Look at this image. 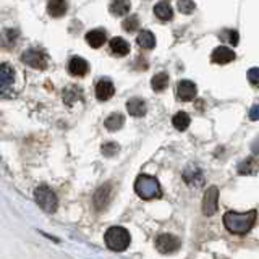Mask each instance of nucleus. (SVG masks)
<instances>
[{"mask_svg":"<svg viewBox=\"0 0 259 259\" xmlns=\"http://www.w3.org/2000/svg\"><path fill=\"white\" fill-rule=\"evenodd\" d=\"M257 212L251 209L248 212H233L228 211L224 214V225L230 233L235 235H246L256 224Z\"/></svg>","mask_w":259,"mask_h":259,"instance_id":"nucleus-1","label":"nucleus"},{"mask_svg":"<svg viewBox=\"0 0 259 259\" xmlns=\"http://www.w3.org/2000/svg\"><path fill=\"white\" fill-rule=\"evenodd\" d=\"M135 191L141 200H154V198H161L162 196V189L161 185L156 177H151V175H140L135 181Z\"/></svg>","mask_w":259,"mask_h":259,"instance_id":"nucleus-2","label":"nucleus"},{"mask_svg":"<svg viewBox=\"0 0 259 259\" xmlns=\"http://www.w3.org/2000/svg\"><path fill=\"white\" fill-rule=\"evenodd\" d=\"M130 232L123 227H110L105 232V245H107L112 251H125L130 246Z\"/></svg>","mask_w":259,"mask_h":259,"instance_id":"nucleus-3","label":"nucleus"},{"mask_svg":"<svg viewBox=\"0 0 259 259\" xmlns=\"http://www.w3.org/2000/svg\"><path fill=\"white\" fill-rule=\"evenodd\" d=\"M34 200L39 204V208H42V211L49 212V214L57 211V206H58L57 195L54 193V189H50L47 185H41L34 189Z\"/></svg>","mask_w":259,"mask_h":259,"instance_id":"nucleus-4","label":"nucleus"},{"mask_svg":"<svg viewBox=\"0 0 259 259\" xmlns=\"http://www.w3.org/2000/svg\"><path fill=\"white\" fill-rule=\"evenodd\" d=\"M181 246V241L178 237H175L172 233H161L156 238V248L159 253L162 254H172L175 251H178Z\"/></svg>","mask_w":259,"mask_h":259,"instance_id":"nucleus-5","label":"nucleus"},{"mask_svg":"<svg viewBox=\"0 0 259 259\" xmlns=\"http://www.w3.org/2000/svg\"><path fill=\"white\" fill-rule=\"evenodd\" d=\"M21 60L31 68H36V70H45V68H47V63H49L47 55H45L42 50H37V49L26 50L25 54L21 55Z\"/></svg>","mask_w":259,"mask_h":259,"instance_id":"nucleus-6","label":"nucleus"},{"mask_svg":"<svg viewBox=\"0 0 259 259\" xmlns=\"http://www.w3.org/2000/svg\"><path fill=\"white\" fill-rule=\"evenodd\" d=\"M219 208V189L217 186H209L203 198V214L214 216Z\"/></svg>","mask_w":259,"mask_h":259,"instance_id":"nucleus-7","label":"nucleus"},{"mask_svg":"<svg viewBox=\"0 0 259 259\" xmlns=\"http://www.w3.org/2000/svg\"><path fill=\"white\" fill-rule=\"evenodd\" d=\"M113 198V186L112 183H105L94 193V206L97 211H102L109 206Z\"/></svg>","mask_w":259,"mask_h":259,"instance_id":"nucleus-8","label":"nucleus"},{"mask_svg":"<svg viewBox=\"0 0 259 259\" xmlns=\"http://www.w3.org/2000/svg\"><path fill=\"white\" fill-rule=\"evenodd\" d=\"M198 94V88L193 81L189 80H181L178 85H177V97L180 101L188 102V101H193Z\"/></svg>","mask_w":259,"mask_h":259,"instance_id":"nucleus-9","label":"nucleus"},{"mask_svg":"<svg viewBox=\"0 0 259 259\" xmlns=\"http://www.w3.org/2000/svg\"><path fill=\"white\" fill-rule=\"evenodd\" d=\"M183 180L186 181V185L200 188L204 185V175L201 172L200 167L196 165H188L186 169L183 170Z\"/></svg>","mask_w":259,"mask_h":259,"instance_id":"nucleus-10","label":"nucleus"},{"mask_svg":"<svg viewBox=\"0 0 259 259\" xmlns=\"http://www.w3.org/2000/svg\"><path fill=\"white\" fill-rule=\"evenodd\" d=\"M15 81V72L9 63H2L0 67V86H2V96H7Z\"/></svg>","mask_w":259,"mask_h":259,"instance_id":"nucleus-11","label":"nucleus"},{"mask_svg":"<svg viewBox=\"0 0 259 259\" xmlns=\"http://www.w3.org/2000/svg\"><path fill=\"white\" fill-rule=\"evenodd\" d=\"M211 60L214 63H219V65H225V63H230L235 60V52L228 47H224V45H220V47L214 49L212 52V57Z\"/></svg>","mask_w":259,"mask_h":259,"instance_id":"nucleus-12","label":"nucleus"},{"mask_svg":"<svg viewBox=\"0 0 259 259\" xmlns=\"http://www.w3.org/2000/svg\"><path fill=\"white\" fill-rule=\"evenodd\" d=\"M115 94V88H113L112 81L109 80H101L96 85V97L99 101H109V99Z\"/></svg>","mask_w":259,"mask_h":259,"instance_id":"nucleus-13","label":"nucleus"},{"mask_svg":"<svg viewBox=\"0 0 259 259\" xmlns=\"http://www.w3.org/2000/svg\"><path fill=\"white\" fill-rule=\"evenodd\" d=\"M88 70H89L88 62L81 57H73L70 62H68V72L73 76H85Z\"/></svg>","mask_w":259,"mask_h":259,"instance_id":"nucleus-14","label":"nucleus"},{"mask_svg":"<svg viewBox=\"0 0 259 259\" xmlns=\"http://www.w3.org/2000/svg\"><path fill=\"white\" fill-rule=\"evenodd\" d=\"M126 110L130 112V115L133 117H143L146 113V102L140 97H132L126 102Z\"/></svg>","mask_w":259,"mask_h":259,"instance_id":"nucleus-15","label":"nucleus"},{"mask_svg":"<svg viewBox=\"0 0 259 259\" xmlns=\"http://www.w3.org/2000/svg\"><path fill=\"white\" fill-rule=\"evenodd\" d=\"M105 41H107V34H105V31H102V29H93V31H89L86 34V42L93 49L102 47Z\"/></svg>","mask_w":259,"mask_h":259,"instance_id":"nucleus-16","label":"nucleus"},{"mask_svg":"<svg viewBox=\"0 0 259 259\" xmlns=\"http://www.w3.org/2000/svg\"><path fill=\"white\" fill-rule=\"evenodd\" d=\"M257 172H259V159H256L254 156H251V157L245 159V161L238 164V173L240 175H254Z\"/></svg>","mask_w":259,"mask_h":259,"instance_id":"nucleus-17","label":"nucleus"},{"mask_svg":"<svg viewBox=\"0 0 259 259\" xmlns=\"http://www.w3.org/2000/svg\"><path fill=\"white\" fill-rule=\"evenodd\" d=\"M110 50L113 55L125 57L130 52V45L123 37H113V39H110Z\"/></svg>","mask_w":259,"mask_h":259,"instance_id":"nucleus-18","label":"nucleus"},{"mask_svg":"<svg viewBox=\"0 0 259 259\" xmlns=\"http://www.w3.org/2000/svg\"><path fill=\"white\" fill-rule=\"evenodd\" d=\"M67 10H68V4L63 2V0H52V2L47 4V12L50 17H54V18L63 17Z\"/></svg>","mask_w":259,"mask_h":259,"instance_id":"nucleus-19","label":"nucleus"},{"mask_svg":"<svg viewBox=\"0 0 259 259\" xmlns=\"http://www.w3.org/2000/svg\"><path fill=\"white\" fill-rule=\"evenodd\" d=\"M154 13H156V17L159 20H162V21H169V20L173 18V9H172V5L169 2H159V4H156Z\"/></svg>","mask_w":259,"mask_h":259,"instance_id":"nucleus-20","label":"nucleus"},{"mask_svg":"<svg viewBox=\"0 0 259 259\" xmlns=\"http://www.w3.org/2000/svg\"><path fill=\"white\" fill-rule=\"evenodd\" d=\"M123 123H125V117L121 115V113H110L104 121V125L109 132H117V130L123 126Z\"/></svg>","mask_w":259,"mask_h":259,"instance_id":"nucleus-21","label":"nucleus"},{"mask_svg":"<svg viewBox=\"0 0 259 259\" xmlns=\"http://www.w3.org/2000/svg\"><path fill=\"white\" fill-rule=\"evenodd\" d=\"M130 9H132V5L130 2H125V0H117V2H112L109 10L113 17H123V15L130 13Z\"/></svg>","mask_w":259,"mask_h":259,"instance_id":"nucleus-22","label":"nucleus"},{"mask_svg":"<svg viewBox=\"0 0 259 259\" xmlns=\"http://www.w3.org/2000/svg\"><path fill=\"white\" fill-rule=\"evenodd\" d=\"M151 86L154 91H159V93H161V91H164L167 86H169V75L164 72L154 75V78L151 80Z\"/></svg>","mask_w":259,"mask_h":259,"instance_id":"nucleus-23","label":"nucleus"},{"mask_svg":"<svg viewBox=\"0 0 259 259\" xmlns=\"http://www.w3.org/2000/svg\"><path fill=\"white\" fill-rule=\"evenodd\" d=\"M136 41H138V45L143 49H154L156 45V37L151 31H141Z\"/></svg>","mask_w":259,"mask_h":259,"instance_id":"nucleus-24","label":"nucleus"},{"mask_svg":"<svg viewBox=\"0 0 259 259\" xmlns=\"http://www.w3.org/2000/svg\"><path fill=\"white\" fill-rule=\"evenodd\" d=\"M189 115L186 112H178L177 115L173 117V126L180 130V132H183V130H186L189 126Z\"/></svg>","mask_w":259,"mask_h":259,"instance_id":"nucleus-25","label":"nucleus"},{"mask_svg":"<svg viewBox=\"0 0 259 259\" xmlns=\"http://www.w3.org/2000/svg\"><path fill=\"white\" fill-rule=\"evenodd\" d=\"M78 99H81V89L72 86V88H68V89L63 91V101H65V104L72 105L75 101H78Z\"/></svg>","mask_w":259,"mask_h":259,"instance_id":"nucleus-26","label":"nucleus"},{"mask_svg":"<svg viewBox=\"0 0 259 259\" xmlns=\"http://www.w3.org/2000/svg\"><path fill=\"white\" fill-rule=\"evenodd\" d=\"M121 26H123V29H125L126 33H133V31H136V29H138L140 20H138V17H136V15H130L128 18L123 20Z\"/></svg>","mask_w":259,"mask_h":259,"instance_id":"nucleus-27","label":"nucleus"},{"mask_svg":"<svg viewBox=\"0 0 259 259\" xmlns=\"http://www.w3.org/2000/svg\"><path fill=\"white\" fill-rule=\"evenodd\" d=\"M17 36H18V31L17 29H7V31H4V44L7 45V47H10V45H13L15 42H17Z\"/></svg>","mask_w":259,"mask_h":259,"instance_id":"nucleus-28","label":"nucleus"},{"mask_svg":"<svg viewBox=\"0 0 259 259\" xmlns=\"http://www.w3.org/2000/svg\"><path fill=\"white\" fill-rule=\"evenodd\" d=\"M101 149H102L104 156L112 157V156H115L117 152H118V144L117 143H105V144H102Z\"/></svg>","mask_w":259,"mask_h":259,"instance_id":"nucleus-29","label":"nucleus"},{"mask_svg":"<svg viewBox=\"0 0 259 259\" xmlns=\"http://www.w3.org/2000/svg\"><path fill=\"white\" fill-rule=\"evenodd\" d=\"M195 9H196V5L193 2H189V0H181V2H178V10L185 15L193 13Z\"/></svg>","mask_w":259,"mask_h":259,"instance_id":"nucleus-30","label":"nucleus"},{"mask_svg":"<svg viewBox=\"0 0 259 259\" xmlns=\"http://www.w3.org/2000/svg\"><path fill=\"white\" fill-rule=\"evenodd\" d=\"M248 80L253 86H259V68H251L248 72Z\"/></svg>","mask_w":259,"mask_h":259,"instance_id":"nucleus-31","label":"nucleus"},{"mask_svg":"<svg viewBox=\"0 0 259 259\" xmlns=\"http://www.w3.org/2000/svg\"><path fill=\"white\" fill-rule=\"evenodd\" d=\"M238 33L237 31H228V42L232 45H238Z\"/></svg>","mask_w":259,"mask_h":259,"instance_id":"nucleus-32","label":"nucleus"},{"mask_svg":"<svg viewBox=\"0 0 259 259\" xmlns=\"http://www.w3.org/2000/svg\"><path fill=\"white\" fill-rule=\"evenodd\" d=\"M249 120L251 121L259 120V105H254V107L249 110Z\"/></svg>","mask_w":259,"mask_h":259,"instance_id":"nucleus-33","label":"nucleus"},{"mask_svg":"<svg viewBox=\"0 0 259 259\" xmlns=\"http://www.w3.org/2000/svg\"><path fill=\"white\" fill-rule=\"evenodd\" d=\"M251 151H253V154H259V140H256L253 143V146H251Z\"/></svg>","mask_w":259,"mask_h":259,"instance_id":"nucleus-34","label":"nucleus"}]
</instances>
